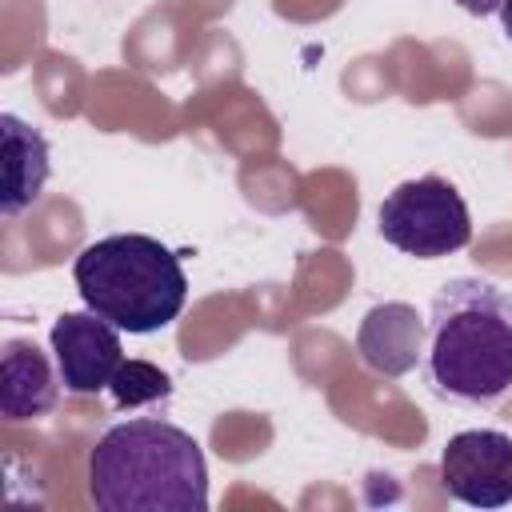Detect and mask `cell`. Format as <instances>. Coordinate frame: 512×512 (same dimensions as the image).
<instances>
[{
  "label": "cell",
  "mask_w": 512,
  "mask_h": 512,
  "mask_svg": "<svg viewBox=\"0 0 512 512\" xmlns=\"http://www.w3.org/2000/svg\"><path fill=\"white\" fill-rule=\"evenodd\" d=\"M88 496L100 512H204L208 464L180 424L156 416L124 420L88 456Z\"/></svg>",
  "instance_id": "cell-1"
},
{
  "label": "cell",
  "mask_w": 512,
  "mask_h": 512,
  "mask_svg": "<svg viewBox=\"0 0 512 512\" xmlns=\"http://www.w3.org/2000/svg\"><path fill=\"white\" fill-rule=\"evenodd\" d=\"M428 376L440 396L492 404L512 388V292L460 276L440 284L428 316Z\"/></svg>",
  "instance_id": "cell-2"
},
{
  "label": "cell",
  "mask_w": 512,
  "mask_h": 512,
  "mask_svg": "<svg viewBox=\"0 0 512 512\" xmlns=\"http://www.w3.org/2000/svg\"><path fill=\"white\" fill-rule=\"evenodd\" d=\"M72 280L84 308L132 336L168 328L188 300V276L180 268V256L144 232H116L92 240L88 248H80Z\"/></svg>",
  "instance_id": "cell-3"
},
{
  "label": "cell",
  "mask_w": 512,
  "mask_h": 512,
  "mask_svg": "<svg viewBox=\"0 0 512 512\" xmlns=\"http://www.w3.org/2000/svg\"><path fill=\"white\" fill-rule=\"evenodd\" d=\"M376 224L392 248L416 260L452 256L472 240L468 204L444 176H416V180L396 184L384 196Z\"/></svg>",
  "instance_id": "cell-4"
},
{
  "label": "cell",
  "mask_w": 512,
  "mask_h": 512,
  "mask_svg": "<svg viewBox=\"0 0 512 512\" xmlns=\"http://www.w3.org/2000/svg\"><path fill=\"white\" fill-rule=\"evenodd\" d=\"M444 492L468 508L512 504V436L496 428H468L448 436L440 452Z\"/></svg>",
  "instance_id": "cell-5"
},
{
  "label": "cell",
  "mask_w": 512,
  "mask_h": 512,
  "mask_svg": "<svg viewBox=\"0 0 512 512\" xmlns=\"http://www.w3.org/2000/svg\"><path fill=\"white\" fill-rule=\"evenodd\" d=\"M48 344H52V360L64 380V392H72V396L104 392L112 384L116 368L124 364L120 328L108 324L104 316H96L92 308L56 316Z\"/></svg>",
  "instance_id": "cell-6"
},
{
  "label": "cell",
  "mask_w": 512,
  "mask_h": 512,
  "mask_svg": "<svg viewBox=\"0 0 512 512\" xmlns=\"http://www.w3.org/2000/svg\"><path fill=\"white\" fill-rule=\"evenodd\" d=\"M60 372L36 348V340H4L0 356V416L8 424L48 416L60 404Z\"/></svg>",
  "instance_id": "cell-7"
},
{
  "label": "cell",
  "mask_w": 512,
  "mask_h": 512,
  "mask_svg": "<svg viewBox=\"0 0 512 512\" xmlns=\"http://www.w3.org/2000/svg\"><path fill=\"white\" fill-rule=\"evenodd\" d=\"M0 148H4V184H0V216L16 220L20 212H28L40 196L44 184L52 176V160H48V140L40 128H32L28 120L4 112L0 116Z\"/></svg>",
  "instance_id": "cell-8"
},
{
  "label": "cell",
  "mask_w": 512,
  "mask_h": 512,
  "mask_svg": "<svg viewBox=\"0 0 512 512\" xmlns=\"http://www.w3.org/2000/svg\"><path fill=\"white\" fill-rule=\"evenodd\" d=\"M420 316L408 304H380L360 324V356L388 376H400L412 368L420 352Z\"/></svg>",
  "instance_id": "cell-9"
},
{
  "label": "cell",
  "mask_w": 512,
  "mask_h": 512,
  "mask_svg": "<svg viewBox=\"0 0 512 512\" xmlns=\"http://www.w3.org/2000/svg\"><path fill=\"white\" fill-rule=\"evenodd\" d=\"M116 408H144L172 396V376L148 360H124L108 384Z\"/></svg>",
  "instance_id": "cell-10"
},
{
  "label": "cell",
  "mask_w": 512,
  "mask_h": 512,
  "mask_svg": "<svg viewBox=\"0 0 512 512\" xmlns=\"http://www.w3.org/2000/svg\"><path fill=\"white\" fill-rule=\"evenodd\" d=\"M452 4H460L468 16H492V12H500V0H452Z\"/></svg>",
  "instance_id": "cell-11"
},
{
  "label": "cell",
  "mask_w": 512,
  "mask_h": 512,
  "mask_svg": "<svg viewBox=\"0 0 512 512\" xmlns=\"http://www.w3.org/2000/svg\"><path fill=\"white\" fill-rule=\"evenodd\" d=\"M500 24H504V36L512 40V0H500Z\"/></svg>",
  "instance_id": "cell-12"
}]
</instances>
